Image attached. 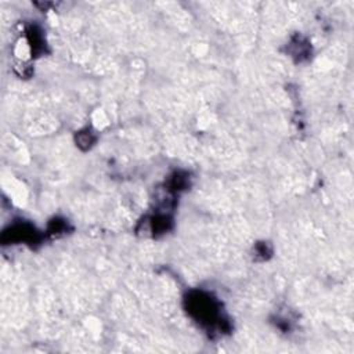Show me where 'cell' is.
<instances>
[{"label": "cell", "instance_id": "6da1fadb", "mask_svg": "<svg viewBox=\"0 0 354 354\" xmlns=\"http://www.w3.org/2000/svg\"><path fill=\"white\" fill-rule=\"evenodd\" d=\"M188 311L201 322L212 324L218 319V306L214 299L205 293H194L188 299Z\"/></svg>", "mask_w": 354, "mask_h": 354}]
</instances>
